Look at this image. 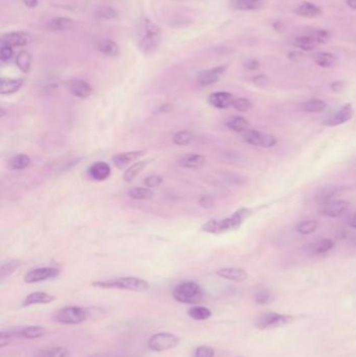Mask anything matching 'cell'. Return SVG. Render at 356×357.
Segmentation results:
<instances>
[{
  "instance_id": "1",
  "label": "cell",
  "mask_w": 356,
  "mask_h": 357,
  "mask_svg": "<svg viewBox=\"0 0 356 357\" xmlns=\"http://www.w3.org/2000/svg\"><path fill=\"white\" fill-rule=\"evenodd\" d=\"M162 39L161 29L152 21L143 19L138 28V48L144 54L157 51Z\"/></svg>"
},
{
  "instance_id": "2",
  "label": "cell",
  "mask_w": 356,
  "mask_h": 357,
  "mask_svg": "<svg viewBox=\"0 0 356 357\" xmlns=\"http://www.w3.org/2000/svg\"><path fill=\"white\" fill-rule=\"evenodd\" d=\"M252 214V211L247 208H242L237 210L230 217L222 219H210L202 227V230L211 234H220L227 231H233L240 229L245 219H247Z\"/></svg>"
},
{
  "instance_id": "3",
  "label": "cell",
  "mask_w": 356,
  "mask_h": 357,
  "mask_svg": "<svg viewBox=\"0 0 356 357\" xmlns=\"http://www.w3.org/2000/svg\"><path fill=\"white\" fill-rule=\"evenodd\" d=\"M92 285L98 288H118L132 291H145L150 288V284L146 280L136 277H122L105 281L93 282Z\"/></svg>"
},
{
  "instance_id": "4",
  "label": "cell",
  "mask_w": 356,
  "mask_h": 357,
  "mask_svg": "<svg viewBox=\"0 0 356 357\" xmlns=\"http://www.w3.org/2000/svg\"><path fill=\"white\" fill-rule=\"evenodd\" d=\"M172 296L175 301L183 304H198L203 299V290L197 282L187 281L173 289Z\"/></svg>"
},
{
  "instance_id": "5",
  "label": "cell",
  "mask_w": 356,
  "mask_h": 357,
  "mask_svg": "<svg viewBox=\"0 0 356 357\" xmlns=\"http://www.w3.org/2000/svg\"><path fill=\"white\" fill-rule=\"evenodd\" d=\"M180 343V338L170 332H159L150 337L147 347L155 352H164L176 347Z\"/></svg>"
},
{
  "instance_id": "6",
  "label": "cell",
  "mask_w": 356,
  "mask_h": 357,
  "mask_svg": "<svg viewBox=\"0 0 356 357\" xmlns=\"http://www.w3.org/2000/svg\"><path fill=\"white\" fill-rule=\"evenodd\" d=\"M292 320L293 318L291 316L280 315L276 312H265L257 318L255 326L259 329H275L291 323Z\"/></svg>"
},
{
  "instance_id": "7",
  "label": "cell",
  "mask_w": 356,
  "mask_h": 357,
  "mask_svg": "<svg viewBox=\"0 0 356 357\" xmlns=\"http://www.w3.org/2000/svg\"><path fill=\"white\" fill-rule=\"evenodd\" d=\"M88 317V310L79 306H69L56 314V321L65 325H78Z\"/></svg>"
},
{
  "instance_id": "8",
  "label": "cell",
  "mask_w": 356,
  "mask_h": 357,
  "mask_svg": "<svg viewBox=\"0 0 356 357\" xmlns=\"http://www.w3.org/2000/svg\"><path fill=\"white\" fill-rule=\"evenodd\" d=\"M241 138L248 144L265 148L273 147L277 143V138L275 136L251 129H248L245 132L241 133Z\"/></svg>"
},
{
  "instance_id": "9",
  "label": "cell",
  "mask_w": 356,
  "mask_h": 357,
  "mask_svg": "<svg viewBox=\"0 0 356 357\" xmlns=\"http://www.w3.org/2000/svg\"><path fill=\"white\" fill-rule=\"evenodd\" d=\"M350 208V204L346 201H330L322 204L320 208V214L326 217L337 218L343 216Z\"/></svg>"
},
{
  "instance_id": "10",
  "label": "cell",
  "mask_w": 356,
  "mask_h": 357,
  "mask_svg": "<svg viewBox=\"0 0 356 357\" xmlns=\"http://www.w3.org/2000/svg\"><path fill=\"white\" fill-rule=\"evenodd\" d=\"M60 275V270L55 267H39L31 272H28L24 277L25 283H37L47 279L55 278Z\"/></svg>"
},
{
  "instance_id": "11",
  "label": "cell",
  "mask_w": 356,
  "mask_h": 357,
  "mask_svg": "<svg viewBox=\"0 0 356 357\" xmlns=\"http://www.w3.org/2000/svg\"><path fill=\"white\" fill-rule=\"evenodd\" d=\"M353 114H354V110H353L352 105L351 103H346L345 106H343L332 116L326 118L325 121L322 123V125L327 126V127L340 126V125H343V124L351 121V118L353 117Z\"/></svg>"
},
{
  "instance_id": "12",
  "label": "cell",
  "mask_w": 356,
  "mask_h": 357,
  "mask_svg": "<svg viewBox=\"0 0 356 357\" xmlns=\"http://www.w3.org/2000/svg\"><path fill=\"white\" fill-rule=\"evenodd\" d=\"M226 66H218L212 69H207L199 72L198 74V82L201 86H210L219 81L220 77L226 71Z\"/></svg>"
},
{
  "instance_id": "13",
  "label": "cell",
  "mask_w": 356,
  "mask_h": 357,
  "mask_svg": "<svg viewBox=\"0 0 356 357\" xmlns=\"http://www.w3.org/2000/svg\"><path fill=\"white\" fill-rule=\"evenodd\" d=\"M31 41L32 37L26 32H12L4 35L2 38V44H6L12 47L26 46Z\"/></svg>"
},
{
  "instance_id": "14",
  "label": "cell",
  "mask_w": 356,
  "mask_h": 357,
  "mask_svg": "<svg viewBox=\"0 0 356 357\" xmlns=\"http://www.w3.org/2000/svg\"><path fill=\"white\" fill-rule=\"evenodd\" d=\"M234 97L229 92H214L211 93L208 97V101L211 106L217 109H228L233 106Z\"/></svg>"
},
{
  "instance_id": "15",
  "label": "cell",
  "mask_w": 356,
  "mask_h": 357,
  "mask_svg": "<svg viewBox=\"0 0 356 357\" xmlns=\"http://www.w3.org/2000/svg\"><path fill=\"white\" fill-rule=\"evenodd\" d=\"M88 173L95 181H105L111 174V168L106 162H96L89 167Z\"/></svg>"
},
{
  "instance_id": "16",
  "label": "cell",
  "mask_w": 356,
  "mask_h": 357,
  "mask_svg": "<svg viewBox=\"0 0 356 357\" xmlns=\"http://www.w3.org/2000/svg\"><path fill=\"white\" fill-rule=\"evenodd\" d=\"M145 152L146 151H133V152L121 153V154L115 155L112 158V161H113L115 166L123 168L126 165L130 164V163L138 160L140 157H142L145 154Z\"/></svg>"
},
{
  "instance_id": "17",
  "label": "cell",
  "mask_w": 356,
  "mask_h": 357,
  "mask_svg": "<svg viewBox=\"0 0 356 357\" xmlns=\"http://www.w3.org/2000/svg\"><path fill=\"white\" fill-rule=\"evenodd\" d=\"M55 300V296L51 295L47 292L44 291H36L33 293H29L22 303V306L27 307L32 305H37V304H48L51 303Z\"/></svg>"
},
{
  "instance_id": "18",
  "label": "cell",
  "mask_w": 356,
  "mask_h": 357,
  "mask_svg": "<svg viewBox=\"0 0 356 357\" xmlns=\"http://www.w3.org/2000/svg\"><path fill=\"white\" fill-rule=\"evenodd\" d=\"M69 90L74 96L87 98L92 93V87L84 80H73L69 85Z\"/></svg>"
},
{
  "instance_id": "19",
  "label": "cell",
  "mask_w": 356,
  "mask_h": 357,
  "mask_svg": "<svg viewBox=\"0 0 356 357\" xmlns=\"http://www.w3.org/2000/svg\"><path fill=\"white\" fill-rule=\"evenodd\" d=\"M205 164H206V158L203 155H197V154H190L184 156L179 161L180 166L189 169H200L204 167Z\"/></svg>"
},
{
  "instance_id": "20",
  "label": "cell",
  "mask_w": 356,
  "mask_h": 357,
  "mask_svg": "<svg viewBox=\"0 0 356 357\" xmlns=\"http://www.w3.org/2000/svg\"><path fill=\"white\" fill-rule=\"evenodd\" d=\"M294 13L301 17L317 18L322 14V9L315 4L302 3L294 9Z\"/></svg>"
},
{
  "instance_id": "21",
  "label": "cell",
  "mask_w": 356,
  "mask_h": 357,
  "mask_svg": "<svg viewBox=\"0 0 356 357\" xmlns=\"http://www.w3.org/2000/svg\"><path fill=\"white\" fill-rule=\"evenodd\" d=\"M216 275L231 281L243 282L248 279V274L246 271L237 267H226V269H220L216 272Z\"/></svg>"
},
{
  "instance_id": "22",
  "label": "cell",
  "mask_w": 356,
  "mask_h": 357,
  "mask_svg": "<svg viewBox=\"0 0 356 357\" xmlns=\"http://www.w3.org/2000/svg\"><path fill=\"white\" fill-rule=\"evenodd\" d=\"M292 44H293L294 47L299 48L303 51H313L314 49H316L320 45V44L317 42V40L310 34L296 37L293 40Z\"/></svg>"
},
{
  "instance_id": "23",
  "label": "cell",
  "mask_w": 356,
  "mask_h": 357,
  "mask_svg": "<svg viewBox=\"0 0 356 357\" xmlns=\"http://www.w3.org/2000/svg\"><path fill=\"white\" fill-rule=\"evenodd\" d=\"M24 84L22 79H6L3 78L0 81V92L3 95L12 94L17 92Z\"/></svg>"
},
{
  "instance_id": "24",
  "label": "cell",
  "mask_w": 356,
  "mask_h": 357,
  "mask_svg": "<svg viewBox=\"0 0 356 357\" xmlns=\"http://www.w3.org/2000/svg\"><path fill=\"white\" fill-rule=\"evenodd\" d=\"M340 189L342 188L336 186H325L317 192L315 200L319 204H325L327 202H330L334 197L338 195L340 192Z\"/></svg>"
},
{
  "instance_id": "25",
  "label": "cell",
  "mask_w": 356,
  "mask_h": 357,
  "mask_svg": "<svg viewBox=\"0 0 356 357\" xmlns=\"http://www.w3.org/2000/svg\"><path fill=\"white\" fill-rule=\"evenodd\" d=\"M226 126L228 129H230L233 132L236 133H243L246 130L249 129L250 124L248 123L247 119L242 116H231L227 119Z\"/></svg>"
},
{
  "instance_id": "26",
  "label": "cell",
  "mask_w": 356,
  "mask_h": 357,
  "mask_svg": "<svg viewBox=\"0 0 356 357\" xmlns=\"http://www.w3.org/2000/svg\"><path fill=\"white\" fill-rule=\"evenodd\" d=\"M326 107H327V103H326L324 100L313 98L303 102L300 109L306 113H320L323 112L326 109Z\"/></svg>"
},
{
  "instance_id": "27",
  "label": "cell",
  "mask_w": 356,
  "mask_h": 357,
  "mask_svg": "<svg viewBox=\"0 0 356 357\" xmlns=\"http://www.w3.org/2000/svg\"><path fill=\"white\" fill-rule=\"evenodd\" d=\"M314 61L318 66L322 68H331L336 64L337 58L333 53L330 52H319L315 54Z\"/></svg>"
},
{
  "instance_id": "28",
  "label": "cell",
  "mask_w": 356,
  "mask_h": 357,
  "mask_svg": "<svg viewBox=\"0 0 356 357\" xmlns=\"http://www.w3.org/2000/svg\"><path fill=\"white\" fill-rule=\"evenodd\" d=\"M73 25L74 22L70 18L65 17H56L48 21V28L55 32L68 31V29L73 27Z\"/></svg>"
},
{
  "instance_id": "29",
  "label": "cell",
  "mask_w": 356,
  "mask_h": 357,
  "mask_svg": "<svg viewBox=\"0 0 356 357\" xmlns=\"http://www.w3.org/2000/svg\"><path fill=\"white\" fill-rule=\"evenodd\" d=\"M98 50L107 56L115 57L120 54V47L112 40H102L98 44Z\"/></svg>"
},
{
  "instance_id": "30",
  "label": "cell",
  "mask_w": 356,
  "mask_h": 357,
  "mask_svg": "<svg viewBox=\"0 0 356 357\" xmlns=\"http://www.w3.org/2000/svg\"><path fill=\"white\" fill-rule=\"evenodd\" d=\"M148 160L145 161H140L137 163H134V164L131 165L125 172L124 174V180L126 182H132L134 178L137 177V175L146 167V165L148 164Z\"/></svg>"
},
{
  "instance_id": "31",
  "label": "cell",
  "mask_w": 356,
  "mask_h": 357,
  "mask_svg": "<svg viewBox=\"0 0 356 357\" xmlns=\"http://www.w3.org/2000/svg\"><path fill=\"white\" fill-rule=\"evenodd\" d=\"M263 0H232V6L239 11H253L259 9Z\"/></svg>"
},
{
  "instance_id": "32",
  "label": "cell",
  "mask_w": 356,
  "mask_h": 357,
  "mask_svg": "<svg viewBox=\"0 0 356 357\" xmlns=\"http://www.w3.org/2000/svg\"><path fill=\"white\" fill-rule=\"evenodd\" d=\"M31 164V159L25 154H19L14 156L9 161V166L13 170H21L25 169Z\"/></svg>"
},
{
  "instance_id": "33",
  "label": "cell",
  "mask_w": 356,
  "mask_h": 357,
  "mask_svg": "<svg viewBox=\"0 0 356 357\" xmlns=\"http://www.w3.org/2000/svg\"><path fill=\"white\" fill-rule=\"evenodd\" d=\"M187 312L190 318L195 319L197 321L208 320L212 316L211 310L205 306H194L189 308Z\"/></svg>"
},
{
  "instance_id": "34",
  "label": "cell",
  "mask_w": 356,
  "mask_h": 357,
  "mask_svg": "<svg viewBox=\"0 0 356 357\" xmlns=\"http://www.w3.org/2000/svg\"><path fill=\"white\" fill-rule=\"evenodd\" d=\"M47 333V330L42 326H31L21 330L20 334L22 337L27 339H36L42 337Z\"/></svg>"
},
{
  "instance_id": "35",
  "label": "cell",
  "mask_w": 356,
  "mask_h": 357,
  "mask_svg": "<svg viewBox=\"0 0 356 357\" xmlns=\"http://www.w3.org/2000/svg\"><path fill=\"white\" fill-rule=\"evenodd\" d=\"M128 196L131 199H134V200H148L153 198L154 192L151 190V188L137 187V188L130 189L128 192Z\"/></svg>"
},
{
  "instance_id": "36",
  "label": "cell",
  "mask_w": 356,
  "mask_h": 357,
  "mask_svg": "<svg viewBox=\"0 0 356 357\" xmlns=\"http://www.w3.org/2000/svg\"><path fill=\"white\" fill-rule=\"evenodd\" d=\"M16 64L18 66V68L22 72L27 73L29 71V69H31V66H32V56H31V54H29L25 50L20 51L17 54V56H16Z\"/></svg>"
},
{
  "instance_id": "37",
  "label": "cell",
  "mask_w": 356,
  "mask_h": 357,
  "mask_svg": "<svg viewBox=\"0 0 356 357\" xmlns=\"http://www.w3.org/2000/svg\"><path fill=\"white\" fill-rule=\"evenodd\" d=\"M319 227V222L315 219H308L305 221L300 222V224L295 227L296 232L302 235H308L314 233Z\"/></svg>"
},
{
  "instance_id": "38",
  "label": "cell",
  "mask_w": 356,
  "mask_h": 357,
  "mask_svg": "<svg viewBox=\"0 0 356 357\" xmlns=\"http://www.w3.org/2000/svg\"><path fill=\"white\" fill-rule=\"evenodd\" d=\"M18 266H19L18 260L9 259L4 261L2 264V269H0V277H2V279L10 277L15 271H16Z\"/></svg>"
},
{
  "instance_id": "39",
  "label": "cell",
  "mask_w": 356,
  "mask_h": 357,
  "mask_svg": "<svg viewBox=\"0 0 356 357\" xmlns=\"http://www.w3.org/2000/svg\"><path fill=\"white\" fill-rule=\"evenodd\" d=\"M172 141L176 145L185 146L194 141V135H192V133H190L188 131H181V132H177L176 134H174Z\"/></svg>"
},
{
  "instance_id": "40",
  "label": "cell",
  "mask_w": 356,
  "mask_h": 357,
  "mask_svg": "<svg viewBox=\"0 0 356 357\" xmlns=\"http://www.w3.org/2000/svg\"><path fill=\"white\" fill-rule=\"evenodd\" d=\"M70 351L65 347H54L41 352L38 357H69Z\"/></svg>"
},
{
  "instance_id": "41",
  "label": "cell",
  "mask_w": 356,
  "mask_h": 357,
  "mask_svg": "<svg viewBox=\"0 0 356 357\" xmlns=\"http://www.w3.org/2000/svg\"><path fill=\"white\" fill-rule=\"evenodd\" d=\"M335 244L332 240H323L314 246V252L316 254H325L334 248Z\"/></svg>"
},
{
  "instance_id": "42",
  "label": "cell",
  "mask_w": 356,
  "mask_h": 357,
  "mask_svg": "<svg viewBox=\"0 0 356 357\" xmlns=\"http://www.w3.org/2000/svg\"><path fill=\"white\" fill-rule=\"evenodd\" d=\"M252 101L247 98H235L233 101V106L235 110L239 112H248L252 108Z\"/></svg>"
},
{
  "instance_id": "43",
  "label": "cell",
  "mask_w": 356,
  "mask_h": 357,
  "mask_svg": "<svg viewBox=\"0 0 356 357\" xmlns=\"http://www.w3.org/2000/svg\"><path fill=\"white\" fill-rule=\"evenodd\" d=\"M310 35L317 40L320 45L327 43L330 39V33L328 31H325V29H316V31L311 32Z\"/></svg>"
},
{
  "instance_id": "44",
  "label": "cell",
  "mask_w": 356,
  "mask_h": 357,
  "mask_svg": "<svg viewBox=\"0 0 356 357\" xmlns=\"http://www.w3.org/2000/svg\"><path fill=\"white\" fill-rule=\"evenodd\" d=\"M96 16L101 19H113L117 17V12L110 7H105L100 8L96 12Z\"/></svg>"
},
{
  "instance_id": "45",
  "label": "cell",
  "mask_w": 356,
  "mask_h": 357,
  "mask_svg": "<svg viewBox=\"0 0 356 357\" xmlns=\"http://www.w3.org/2000/svg\"><path fill=\"white\" fill-rule=\"evenodd\" d=\"M14 55V50L12 46L6 45V44H2V47H0V58H2L3 62H9L10 60Z\"/></svg>"
},
{
  "instance_id": "46",
  "label": "cell",
  "mask_w": 356,
  "mask_h": 357,
  "mask_svg": "<svg viewBox=\"0 0 356 357\" xmlns=\"http://www.w3.org/2000/svg\"><path fill=\"white\" fill-rule=\"evenodd\" d=\"M163 183V177L160 175H150L145 177L144 185L148 188H156Z\"/></svg>"
},
{
  "instance_id": "47",
  "label": "cell",
  "mask_w": 356,
  "mask_h": 357,
  "mask_svg": "<svg viewBox=\"0 0 356 357\" xmlns=\"http://www.w3.org/2000/svg\"><path fill=\"white\" fill-rule=\"evenodd\" d=\"M215 354L213 348L207 347V346H201L197 348L195 357H213Z\"/></svg>"
},
{
  "instance_id": "48",
  "label": "cell",
  "mask_w": 356,
  "mask_h": 357,
  "mask_svg": "<svg viewBox=\"0 0 356 357\" xmlns=\"http://www.w3.org/2000/svg\"><path fill=\"white\" fill-rule=\"evenodd\" d=\"M270 299H271V293H270V291H268L266 289L259 290L256 293V295H255V301L258 304L268 303L270 301Z\"/></svg>"
},
{
  "instance_id": "49",
  "label": "cell",
  "mask_w": 356,
  "mask_h": 357,
  "mask_svg": "<svg viewBox=\"0 0 356 357\" xmlns=\"http://www.w3.org/2000/svg\"><path fill=\"white\" fill-rule=\"evenodd\" d=\"M244 67L246 69H248V70L253 71V70H257V69L260 68V63H259L258 60H256V58L249 57V58L245 60Z\"/></svg>"
},
{
  "instance_id": "50",
  "label": "cell",
  "mask_w": 356,
  "mask_h": 357,
  "mask_svg": "<svg viewBox=\"0 0 356 357\" xmlns=\"http://www.w3.org/2000/svg\"><path fill=\"white\" fill-rule=\"evenodd\" d=\"M253 82H254V84H255L257 87H259V88H264V87H266V86L269 85L270 80H269L268 77L265 76V74H258V76L254 77Z\"/></svg>"
},
{
  "instance_id": "51",
  "label": "cell",
  "mask_w": 356,
  "mask_h": 357,
  "mask_svg": "<svg viewBox=\"0 0 356 357\" xmlns=\"http://www.w3.org/2000/svg\"><path fill=\"white\" fill-rule=\"evenodd\" d=\"M12 337L13 336L11 332L3 331L0 333V348H5L6 346H8L12 341Z\"/></svg>"
},
{
  "instance_id": "52",
  "label": "cell",
  "mask_w": 356,
  "mask_h": 357,
  "mask_svg": "<svg viewBox=\"0 0 356 357\" xmlns=\"http://www.w3.org/2000/svg\"><path fill=\"white\" fill-rule=\"evenodd\" d=\"M330 88L334 93H340L345 90V83L342 81H335L331 83Z\"/></svg>"
},
{
  "instance_id": "53",
  "label": "cell",
  "mask_w": 356,
  "mask_h": 357,
  "mask_svg": "<svg viewBox=\"0 0 356 357\" xmlns=\"http://www.w3.org/2000/svg\"><path fill=\"white\" fill-rule=\"evenodd\" d=\"M200 205L205 207V208H210L213 206V199L209 196H203L200 201H199Z\"/></svg>"
},
{
  "instance_id": "54",
  "label": "cell",
  "mask_w": 356,
  "mask_h": 357,
  "mask_svg": "<svg viewBox=\"0 0 356 357\" xmlns=\"http://www.w3.org/2000/svg\"><path fill=\"white\" fill-rule=\"evenodd\" d=\"M347 222H348L349 227H351L352 229H356V213H353L352 215H350Z\"/></svg>"
},
{
  "instance_id": "55",
  "label": "cell",
  "mask_w": 356,
  "mask_h": 357,
  "mask_svg": "<svg viewBox=\"0 0 356 357\" xmlns=\"http://www.w3.org/2000/svg\"><path fill=\"white\" fill-rule=\"evenodd\" d=\"M22 3L28 8L35 9L39 4V0H22Z\"/></svg>"
},
{
  "instance_id": "56",
  "label": "cell",
  "mask_w": 356,
  "mask_h": 357,
  "mask_svg": "<svg viewBox=\"0 0 356 357\" xmlns=\"http://www.w3.org/2000/svg\"><path fill=\"white\" fill-rule=\"evenodd\" d=\"M288 57L290 60H292V61H296V60H299L302 57V52H300L299 50H294V51H291L289 54H288Z\"/></svg>"
},
{
  "instance_id": "57",
  "label": "cell",
  "mask_w": 356,
  "mask_h": 357,
  "mask_svg": "<svg viewBox=\"0 0 356 357\" xmlns=\"http://www.w3.org/2000/svg\"><path fill=\"white\" fill-rule=\"evenodd\" d=\"M346 4L350 9L356 10V0H346Z\"/></svg>"
},
{
  "instance_id": "58",
  "label": "cell",
  "mask_w": 356,
  "mask_h": 357,
  "mask_svg": "<svg viewBox=\"0 0 356 357\" xmlns=\"http://www.w3.org/2000/svg\"><path fill=\"white\" fill-rule=\"evenodd\" d=\"M171 109H172V107L169 105V103H165V105H163L161 107L160 111L161 112H169V111H171Z\"/></svg>"
},
{
  "instance_id": "59",
  "label": "cell",
  "mask_w": 356,
  "mask_h": 357,
  "mask_svg": "<svg viewBox=\"0 0 356 357\" xmlns=\"http://www.w3.org/2000/svg\"><path fill=\"white\" fill-rule=\"evenodd\" d=\"M273 26L277 29V31H280V29L283 27V23L280 22V21H277V22H275V23L273 24Z\"/></svg>"
},
{
  "instance_id": "60",
  "label": "cell",
  "mask_w": 356,
  "mask_h": 357,
  "mask_svg": "<svg viewBox=\"0 0 356 357\" xmlns=\"http://www.w3.org/2000/svg\"><path fill=\"white\" fill-rule=\"evenodd\" d=\"M5 114H6V111H5V109H4V108H2V114H0V116L4 117V116H5Z\"/></svg>"
},
{
  "instance_id": "61",
  "label": "cell",
  "mask_w": 356,
  "mask_h": 357,
  "mask_svg": "<svg viewBox=\"0 0 356 357\" xmlns=\"http://www.w3.org/2000/svg\"><path fill=\"white\" fill-rule=\"evenodd\" d=\"M354 244H355V246H356V241H355V243H354Z\"/></svg>"
}]
</instances>
